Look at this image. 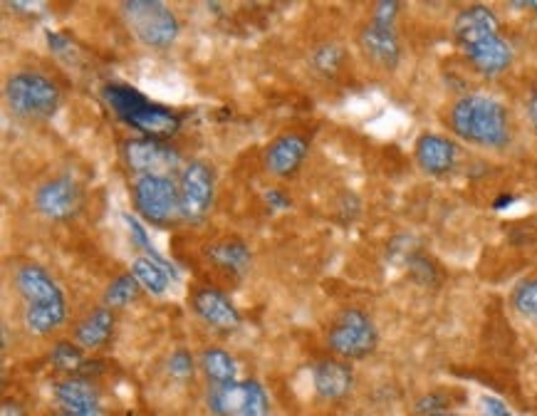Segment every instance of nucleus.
Wrapping results in <instances>:
<instances>
[{
    "mask_svg": "<svg viewBox=\"0 0 537 416\" xmlns=\"http://www.w3.org/2000/svg\"><path fill=\"white\" fill-rule=\"evenodd\" d=\"M15 285L23 298V322L33 335H48V332L65 322L67 305L60 285L50 278L48 270L40 265H23L15 273Z\"/></svg>",
    "mask_w": 537,
    "mask_h": 416,
    "instance_id": "1",
    "label": "nucleus"
},
{
    "mask_svg": "<svg viewBox=\"0 0 537 416\" xmlns=\"http://www.w3.org/2000/svg\"><path fill=\"white\" fill-rule=\"evenodd\" d=\"M451 127L466 142L500 149L508 144V112L500 102L483 95L461 97L451 109Z\"/></svg>",
    "mask_w": 537,
    "mask_h": 416,
    "instance_id": "2",
    "label": "nucleus"
},
{
    "mask_svg": "<svg viewBox=\"0 0 537 416\" xmlns=\"http://www.w3.org/2000/svg\"><path fill=\"white\" fill-rule=\"evenodd\" d=\"M122 15L134 38L147 48L166 50L179 38V20L159 0H129L122 3Z\"/></svg>",
    "mask_w": 537,
    "mask_h": 416,
    "instance_id": "3",
    "label": "nucleus"
},
{
    "mask_svg": "<svg viewBox=\"0 0 537 416\" xmlns=\"http://www.w3.org/2000/svg\"><path fill=\"white\" fill-rule=\"evenodd\" d=\"M62 92L55 82L38 72H20L5 85V102L23 119H48L57 112Z\"/></svg>",
    "mask_w": 537,
    "mask_h": 416,
    "instance_id": "4",
    "label": "nucleus"
},
{
    "mask_svg": "<svg viewBox=\"0 0 537 416\" xmlns=\"http://www.w3.org/2000/svg\"><path fill=\"white\" fill-rule=\"evenodd\" d=\"M134 206H137L139 216L147 218L154 226H169L181 216L179 186L166 176H137Z\"/></svg>",
    "mask_w": 537,
    "mask_h": 416,
    "instance_id": "5",
    "label": "nucleus"
},
{
    "mask_svg": "<svg viewBox=\"0 0 537 416\" xmlns=\"http://www.w3.org/2000/svg\"><path fill=\"white\" fill-rule=\"evenodd\" d=\"M377 327L362 310H344L327 335V345L335 355L347 360H364L377 347Z\"/></svg>",
    "mask_w": 537,
    "mask_h": 416,
    "instance_id": "6",
    "label": "nucleus"
},
{
    "mask_svg": "<svg viewBox=\"0 0 537 416\" xmlns=\"http://www.w3.org/2000/svg\"><path fill=\"white\" fill-rule=\"evenodd\" d=\"M208 409L216 416H270L268 394L258 382L213 384Z\"/></svg>",
    "mask_w": 537,
    "mask_h": 416,
    "instance_id": "7",
    "label": "nucleus"
},
{
    "mask_svg": "<svg viewBox=\"0 0 537 416\" xmlns=\"http://www.w3.org/2000/svg\"><path fill=\"white\" fill-rule=\"evenodd\" d=\"M181 196V218L186 221H201L211 211L213 204V169L206 161H191L181 171L179 181Z\"/></svg>",
    "mask_w": 537,
    "mask_h": 416,
    "instance_id": "8",
    "label": "nucleus"
},
{
    "mask_svg": "<svg viewBox=\"0 0 537 416\" xmlns=\"http://www.w3.org/2000/svg\"><path fill=\"white\" fill-rule=\"evenodd\" d=\"M124 159L137 176H166L179 169L181 159L176 149L156 139H132L124 144Z\"/></svg>",
    "mask_w": 537,
    "mask_h": 416,
    "instance_id": "9",
    "label": "nucleus"
},
{
    "mask_svg": "<svg viewBox=\"0 0 537 416\" xmlns=\"http://www.w3.org/2000/svg\"><path fill=\"white\" fill-rule=\"evenodd\" d=\"M82 191L70 176H57V179L45 181L35 191V208L50 221H67L80 211Z\"/></svg>",
    "mask_w": 537,
    "mask_h": 416,
    "instance_id": "10",
    "label": "nucleus"
},
{
    "mask_svg": "<svg viewBox=\"0 0 537 416\" xmlns=\"http://www.w3.org/2000/svg\"><path fill=\"white\" fill-rule=\"evenodd\" d=\"M55 402L60 416H104L95 384L82 377H67L57 382Z\"/></svg>",
    "mask_w": 537,
    "mask_h": 416,
    "instance_id": "11",
    "label": "nucleus"
},
{
    "mask_svg": "<svg viewBox=\"0 0 537 416\" xmlns=\"http://www.w3.org/2000/svg\"><path fill=\"white\" fill-rule=\"evenodd\" d=\"M359 45H362L364 55L374 62L382 70H396L401 57V45L396 38V30L389 25H379L374 20H369L367 25L359 33Z\"/></svg>",
    "mask_w": 537,
    "mask_h": 416,
    "instance_id": "12",
    "label": "nucleus"
},
{
    "mask_svg": "<svg viewBox=\"0 0 537 416\" xmlns=\"http://www.w3.org/2000/svg\"><path fill=\"white\" fill-rule=\"evenodd\" d=\"M191 305H194V312L201 317L206 325L216 327L221 332H233L238 325H241V315L233 308L231 300L216 288H198L191 298Z\"/></svg>",
    "mask_w": 537,
    "mask_h": 416,
    "instance_id": "13",
    "label": "nucleus"
},
{
    "mask_svg": "<svg viewBox=\"0 0 537 416\" xmlns=\"http://www.w3.org/2000/svg\"><path fill=\"white\" fill-rule=\"evenodd\" d=\"M500 30L498 18L486 5H471V8L461 10L453 23V33L461 48H471V45L483 43V40L495 38Z\"/></svg>",
    "mask_w": 537,
    "mask_h": 416,
    "instance_id": "14",
    "label": "nucleus"
},
{
    "mask_svg": "<svg viewBox=\"0 0 537 416\" xmlns=\"http://www.w3.org/2000/svg\"><path fill=\"white\" fill-rule=\"evenodd\" d=\"M307 156V139L300 134H283L275 139L265 152V166L278 179H290L297 169L302 166Z\"/></svg>",
    "mask_w": 537,
    "mask_h": 416,
    "instance_id": "15",
    "label": "nucleus"
},
{
    "mask_svg": "<svg viewBox=\"0 0 537 416\" xmlns=\"http://www.w3.org/2000/svg\"><path fill=\"white\" fill-rule=\"evenodd\" d=\"M456 154V144L448 142L446 137H439V134H424L416 142V161H419V166L426 174H448L456 164Z\"/></svg>",
    "mask_w": 537,
    "mask_h": 416,
    "instance_id": "16",
    "label": "nucleus"
},
{
    "mask_svg": "<svg viewBox=\"0 0 537 416\" xmlns=\"http://www.w3.org/2000/svg\"><path fill=\"white\" fill-rule=\"evenodd\" d=\"M312 382H315V392L322 399L335 402V399L347 397L354 384V374L349 369V364L325 360L312 369Z\"/></svg>",
    "mask_w": 537,
    "mask_h": 416,
    "instance_id": "17",
    "label": "nucleus"
},
{
    "mask_svg": "<svg viewBox=\"0 0 537 416\" xmlns=\"http://www.w3.org/2000/svg\"><path fill=\"white\" fill-rule=\"evenodd\" d=\"M463 52H466V57L471 60V65L476 67L478 72L490 77L508 70L510 62H513V50H510V45L505 43L500 35L483 40V43L471 45V48H463Z\"/></svg>",
    "mask_w": 537,
    "mask_h": 416,
    "instance_id": "18",
    "label": "nucleus"
},
{
    "mask_svg": "<svg viewBox=\"0 0 537 416\" xmlns=\"http://www.w3.org/2000/svg\"><path fill=\"white\" fill-rule=\"evenodd\" d=\"M129 127H134L137 132L144 134V139H156V142H164L171 139L181 127V117L171 109L159 107V104L149 102L137 117L129 122Z\"/></svg>",
    "mask_w": 537,
    "mask_h": 416,
    "instance_id": "19",
    "label": "nucleus"
},
{
    "mask_svg": "<svg viewBox=\"0 0 537 416\" xmlns=\"http://www.w3.org/2000/svg\"><path fill=\"white\" fill-rule=\"evenodd\" d=\"M112 330H114L112 308H99L77 325L75 340L80 342V347H85V350H97V347L107 345L109 337H112Z\"/></svg>",
    "mask_w": 537,
    "mask_h": 416,
    "instance_id": "20",
    "label": "nucleus"
},
{
    "mask_svg": "<svg viewBox=\"0 0 537 416\" xmlns=\"http://www.w3.org/2000/svg\"><path fill=\"white\" fill-rule=\"evenodd\" d=\"M102 97L104 102L109 104V109L127 124L149 104V100L142 95V92L127 85H107L102 90Z\"/></svg>",
    "mask_w": 537,
    "mask_h": 416,
    "instance_id": "21",
    "label": "nucleus"
},
{
    "mask_svg": "<svg viewBox=\"0 0 537 416\" xmlns=\"http://www.w3.org/2000/svg\"><path fill=\"white\" fill-rule=\"evenodd\" d=\"M208 260L228 273L243 275L250 268V251L243 241L226 238V241H218L208 248Z\"/></svg>",
    "mask_w": 537,
    "mask_h": 416,
    "instance_id": "22",
    "label": "nucleus"
},
{
    "mask_svg": "<svg viewBox=\"0 0 537 416\" xmlns=\"http://www.w3.org/2000/svg\"><path fill=\"white\" fill-rule=\"evenodd\" d=\"M132 275L139 280V285L144 290H149L154 295H164L166 288H169V275L176 278V270L156 263L154 258H137L132 263Z\"/></svg>",
    "mask_w": 537,
    "mask_h": 416,
    "instance_id": "23",
    "label": "nucleus"
},
{
    "mask_svg": "<svg viewBox=\"0 0 537 416\" xmlns=\"http://www.w3.org/2000/svg\"><path fill=\"white\" fill-rule=\"evenodd\" d=\"M201 369L213 384L236 382V360L226 350L211 347L201 355Z\"/></svg>",
    "mask_w": 537,
    "mask_h": 416,
    "instance_id": "24",
    "label": "nucleus"
},
{
    "mask_svg": "<svg viewBox=\"0 0 537 416\" xmlns=\"http://www.w3.org/2000/svg\"><path fill=\"white\" fill-rule=\"evenodd\" d=\"M139 288H142V285H139V280L134 278L132 273L119 275V278L109 285L107 293H104V308H127L129 303H134V300L139 298Z\"/></svg>",
    "mask_w": 537,
    "mask_h": 416,
    "instance_id": "25",
    "label": "nucleus"
},
{
    "mask_svg": "<svg viewBox=\"0 0 537 416\" xmlns=\"http://www.w3.org/2000/svg\"><path fill=\"white\" fill-rule=\"evenodd\" d=\"M310 65L325 77L337 75V72H340L342 65H344V50L340 48V45H335V43L320 45V48L312 50Z\"/></svg>",
    "mask_w": 537,
    "mask_h": 416,
    "instance_id": "26",
    "label": "nucleus"
},
{
    "mask_svg": "<svg viewBox=\"0 0 537 416\" xmlns=\"http://www.w3.org/2000/svg\"><path fill=\"white\" fill-rule=\"evenodd\" d=\"M50 360L60 372H80L87 362L80 347L72 345V342H57V345L52 347Z\"/></svg>",
    "mask_w": 537,
    "mask_h": 416,
    "instance_id": "27",
    "label": "nucleus"
},
{
    "mask_svg": "<svg viewBox=\"0 0 537 416\" xmlns=\"http://www.w3.org/2000/svg\"><path fill=\"white\" fill-rule=\"evenodd\" d=\"M513 305L520 315L537 322V278H530L518 285L513 295Z\"/></svg>",
    "mask_w": 537,
    "mask_h": 416,
    "instance_id": "28",
    "label": "nucleus"
},
{
    "mask_svg": "<svg viewBox=\"0 0 537 416\" xmlns=\"http://www.w3.org/2000/svg\"><path fill=\"white\" fill-rule=\"evenodd\" d=\"M124 223H127L129 226V231H132V238H134V243H137L139 248H144V253H147V258H154L156 263H161V265H166V268H169V263H166L164 258L159 256V253H156V248H154V243L149 241V236H147V231H144V226L142 223L137 221V218L134 216H129V213H124ZM174 270V268H171Z\"/></svg>",
    "mask_w": 537,
    "mask_h": 416,
    "instance_id": "29",
    "label": "nucleus"
},
{
    "mask_svg": "<svg viewBox=\"0 0 537 416\" xmlns=\"http://www.w3.org/2000/svg\"><path fill=\"white\" fill-rule=\"evenodd\" d=\"M169 372L171 377L176 379L191 377V374H194V357H191L186 350H176L174 355L169 357Z\"/></svg>",
    "mask_w": 537,
    "mask_h": 416,
    "instance_id": "30",
    "label": "nucleus"
},
{
    "mask_svg": "<svg viewBox=\"0 0 537 416\" xmlns=\"http://www.w3.org/2000/svg\"><path fill=\"white\" fill-rule=\"evenodd\" d=\"M396 15H399V3H394V0H382V3L374 5L372 20L379 25H389V28H394Z\"/></svg>",
    "mask_w": 537,
    "mask_h": 416,
    "instance_id": "31",
    "label": "nucleus"
},
{
    "mask_svg": "<svg viewBox=\"0 0 537 416\" xmlns=\"http://www.w3.org/2000/svg\"><path fill=\"white\" fill-rule=\"evenodd\" d=\"M443 407H446V399H443L441 394H429V397H424L419 404H416V412L434 416V414H439Z\"/></svg>",
    "mask_w": 537,
    "mask_h": 416,
    "instance_id": "32",
    "label": "nucleus"
},
{
    "mask_svg": "<svg viewBox=\"0 0 537 416\" xmlns=\"http://www.w3.org/2000/svg\"><path fill=\"white\" fill-rule=\"evenodd\" d=\"M48 45L52 48V52H57L60 57L75 55V48H72L70 40L60 33H52V30H48Z\"/></svg>",
    "mask_w": 537,
    "mask_h": 416,
    "instance_id": "33",
    "label": "nucleus"
},
{
    "mask_svg": "<svg viewBox=\"0 0 537 416\" xmlns=\"http://www.w3.org/2000/svg\"><path fill=\"white\" fill-rule=\"evenodd\" d=\"M481 407H483V414L486 416H513L510 414L508 404L500 402L498 397H483Z\"/></svg>",
    "mask_w": 537,
    "mask_h": 416,
    "instance_id": "34",
    "label": "nucleus"
},
{
    "mask_svg": "<svg viewBox=\"0 0 537 416\" xmlns=\"http://www.w3.org/2000/svg\"><path fill=\"white\" fill-rule=\"evenodd\" d=\"M0 416H25V412L18 402H10V399H5L3 409H0Z\"/></svg>",
    "mask_w": 537,
    "mask_h": 416,
    "instance_id": "35",
    "label": "nucleus"
},
{
    "mask_svg": "<svg viewBox=\"0 0 537 416\" xmlns=\"http://www.w3.org/2000/svg\"><path fill=\"white\" fill-rule=\"evenodd\" d=\"M265 199H268L275 208H288L290 206V201L283 199V196H280L278 191H268V196H265Z\"/></svg>",
    "mask_w": 537,
    "mask_h": 416,
    "instance_id": "36",
    "label": "nucleus"
},
{
    "mask_svg": "<svg viewBox=\"0 0 537 416\" xmlns=\"http://www.w3.org/2000/svg\"><path fill=\"white\" fill-rule=\"evenodd\" d=\"M528 117H530V122H533V127L537 129V92H533L528 100Z\"/></svg>",
    "mask_w": 537,
    "mask_h": 416,
    "instance_id": "37",
    "label": "nucleus"
},
{
    "mask_svg": "<svg viewBox=\"0 0 537 416\" xmlns=\"http://www.w3.org/2000/svg\"><path fill=\"white\" fill-rule=\"evenodd\" d=\"M513 196H503V199H500L498 201V204H495V208H503V206H510V204H513Z\"/></svg>",
    "mask_w": 537,
    "mask_h": 416,
    "instance_id": "38",
    "label": "nucleus"
},
{
    "mask_svg": "<svg viewBox=\"0 0 537 416\" xmlns=\"http://www.w3.org/2000/svg\"><path fill=\"white\" fill-rule=\"evenodd\" d=\"M513 8H525V10H537V3H510Z\"/></svg>",
    "mask_w": 537,
    "mask_h": 416,
    "instance_id": "39",
    "label": "nucleus"
},
{
    "mask_svg": "<svg viewBox=\"0 0 537 416\" xmlns=\"http://www.w3.org/2000/svg\"><path fill=\"white\" fill-rule=\"evenodd\" d=\"M434 416H453V414H434Z\"/></svg>",
    "mask_w": 537,
    "mask_h": 416,
    "instance_id": "40",
    "label": "nucleus"
}]
</instances>
